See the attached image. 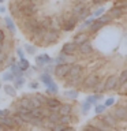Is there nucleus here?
Returning <instances> with one entry per match:
<instances>
[{"label":"nucleus","instance_id":"nucleus-38","mask_svg":"<svg viewBox=\"0 0 127 131\" xmlns=\"http://www.w3.org/2000/svg\"><path fill=\"white\" fill-rule=\"evenodd\" d=\"M66 56H67V55H64V53H63V55H60V56H57V57H56V63H57V64L66 63Z\"/></svg>","mask_w":127,"mask_h":131},{"label":"nucleus","instance_id":"nucleus-32","mask_svg":"<svg viewBox=\"0 0 127 131\" xmlns=\"http://www.w3.org/2000/svg\"><path fill=\"white\" fill-rule=\"evenodd\" d=\"M70 122H71V117H70V115H60V120H59V123L67 126Z\"/></svg>","mask_w":127,"mask_h":131},{"label":"nucleus","instance_id":"nucleus-11","mask_svg":"<svg viewBox=\"0 0 127 131\" xmlns=\"http://www.w3.org/2000/svg\"><path fill=\"white\" fill-rule=\"evenodd\" d=\"M113 116L116 119H119V120H122V119H127V108H118V109H115Z\"/></svg>","mask_w":127,"mask_h":131},{"label":"nucleus","instance_id":"nucleus-52","mask_svg":"<svg viewBox=\"0 0 127 131\" xmlns=\"http://www.w3.org/2000/svg\"><path fill=\"white\" fill-rule=\"evenodd\" d=\"M34 0H22V3H33Z\"/></svg>","mask_w":127,"mask_h":131},{"label":"nucleus","instance_id":"nucleus-3","mask_svg":"<svg viewBox=\"0 0 127 131\" xmlns=\"http://www.w3.org/2000/svg\"><path fill=\"white\" fill-rule=\"evenodd\" d=\"M81 72H82V67L79 64H74L70 67L68 72H67V77L70 78V79H74V78L77 77H81Z\"/></svg>","mask_w":127,"mask_h":131},{"label":"nucleus","instance_id":"nucleus-16","mask_svg":"<svg viewBox=\"0 0 127 131\" xmlns=\"http://www.w3.org/2000/svg\"><path fill=\"white\" fill-rule=\"evenodd\" d=\"M59 113L60 115H70L71 113V105H68V104H63L59 106Z\"/></svg>","mask_w":127,"mask_h":131},{"label":"nucleus","instance_id":"nucleus-40","mask_svg":"<svg viewBox=\"0 0 127 131\" xmlns=\"http://www.w3.org/2000/svg\"><path fill=\"white\" fill-rule=\"evenodd\" d=\"M98 20H100V22H102V23L105 25V23H108L109 20H111V16H109V15H102L101 18L98 19Z\"/></svg>","mask_w":127,"mask_h":131},{"label":"nucleus","instance_id":"nucleus-4","mask_svg":"<svg viewBox=\"0 0 127 131\" xmlns=\"http://www.w3.org/2000/svg\"><path fill=\"white\" fill-rule=\"evenodd\" d=\"M0 124H2L4 128H14V127H15L14 119L10 117L8 115H6V116H2V117H0Z\"/></svg>","mask_w":127,"mask_h":131},{"label":"nucleus","instance_id":"nucleus-1","mask_svg":"<svg viewBox=\"0 0 127 131\" xmlns=\"http://www.w3.org/2000/svg\"><path fill=\"white\" fill-rule=\"evenodd\" d=\"M57 38H59V31H57L56 29H48V30L44 33L41 41L44 42V45H49V44L55 42Z\"/></svg>","mask_w":127,"mask_h":131},{"label":"nucleus","instance_id":"nucleus-13","mask_svg":"<svg viewBox=\"0 0 127 131\" xmlns=\"http://www.w3.org/2000/svg\"><path fill=\"white\" fill-rule=\"evenodd\" d=\"M11 72L14 74L15 77H22V70H20V67H19V63H12L11 66Z\"/></svg>","mask_w":127,"mask_h":131},{"label":"nucleus","instance_id":"nucleus-14","mask_svg":"<svg viewBox=\"0 0 127 131\" xmlns=\"http://www.w3.org/2000/svg\"><path fill=\"white\" fill-rule=\"evenodd\" d=\"M51 60H52V59H51V57H49L48 55H45V53H44V55L37 56V59H36V61H37V63H38L40 66H43V64H48Z\"/></svg>","mask_w":127,"mask_h":131},{"label":"nucleus","instance_id":"nucleus-34","mask_svg":"<svg viewBox=\"0 0 127 131\" xmlns=\"http://www.w3.org/2000/svg\"><path fill=\"white\" fill-rule=\"evenodd\" d=\"M40 23H41V26H43L44 29H51V19L49 18H45L43 20H40Z\"/></svg>","mask_w":127,"mask_h":131},{"label":"nucleus","instance_id":"nucleus-33","mask_svg":"<svg viewBox=\"0 0 127 131\" xmlns=\"http://www.w3.org/2000/svg\"><path fill=\"white\" fill-rule=\"evenodd\" d=\"M127 82V70H124L122 74H120V77H119V79H118V83H126Z\"/></svg>","mask_w":127,"mask_h":131},{"label":"nucleus","instance_id":"nucleus-18","mask_svg":"<svg viewBox=\"0 0 127 131\" xmlns=\"http://www.w3.org/2000/svg\"><path fill=\"white\" fill-rule=\"evenodd\" d=\"M4 92H6L8 96H11V97H15V94H16V89L14 88V86H11V85H4Z\"/></svg>","mask_w":127,"mask_h":131},{"label":"nucleus","instance_id":"nucleus-43","mask_svg":"<svg viewBox=\"0 0 127 131\" xmlns=\"http://www.w3.org/2000/svg\"><path fill=\"white\" fill-rule=\"evenodd\" d=\"M10 112H8V109H0V117L2 116H6V115H8Z\"/></svg>","mask_w":127,"mask_h":131},{"label":"nucleus","instance_id":"nucleus-29","mask_svg":"<svg viewBox=\"0 0 127 131\" xmlns=\"http://www.w3.org/2000/svg\"><path fill=\"white\" fill-rule=\"evenodd\" d=\"M19 67L22 71H26V70H29V67H30V63H29L25 57H22V59H20V63H19Z\"/></svg>","mask_w":127,"mask_h":131},{"label":"nucleus","instance_id":"nucleus-17","mask_svg":"<svg viewBox=\"0 0 127 131\" xmlns=\"http://www.w3.org/2000/svg\"><path fill=\"white\" fill-rule=\"evenodd\" d=\"M19 105L23 106V108H26V109H31V108H33V104H31L30 98H26V97H23L22 100H20Z\"/></svg>","mask_w":127,"mask_h":131},{"label":"nucleus","instance_id":"nucleus-58","mask_svg":"<svg viewBox=\"0 0 127 131\" xmlns=\"http://www.w3.org/2000/svg\"><path fill=\"white\" fill-rule=\"evenodd\" d=\"M104 2H105V0H104Z\"/></svg>","mask_w":127,"mask_h":131},{"label":"nucleus","instance_id":"nucleus-23","mask_svg":"<svg viewBox=\"0 0 127 131\" xmlns=\"http://www.w3.org/2000/svg\"><path fill=\"white\" fill-rule=\"evenodd\" d=\"M43 119H44V117H31L30 124L34 126V127H43V124H44Z\"/></svg>","mask_w":127,"mask_h":131},{"label":"nucleus","instance_id":"nucleus-54","mask_svg":"<svg viewBox=\"0 0 127 131\" xmlns=\"http://www.w3.org/2000/svg\"><path fill=\"white\" fill-rule=\"evenodd\" d=\"M2 51H3V44L0 42V52H2Z\"/></svg>","mask_w":127,"mask_h":131},{"label":"nucleus","instance_id":"nucleus-6","mask_svg":"<svg viewBox=\"0 0 127 131\" xmlns=\"http://www.w3.org/2000/svg\"><path fill=\"white\" fill-rule=\"evenodd\" d=\"M97 82H98V77H97V75H89V77L85 79L83 85H85L86 89H93L94 86H96Z\"/></svg>","mask_w":127,"mask_h":131},{"label":"nucleus","instance_id":"nucleus-2","mask_svg":"<svg viewBox=\"0 0 127 131\" xmlns=\"http://www.w3.org/2000/svg\"><path fill=\"white\" fill-rule=\"evenodd\" d=\"M70 67H71V66H70L68 63L57 64V67L55 68V74H56V77H59V78H64V77H67V72H68Z\"/></svg>","mask_w":127,"mask_h":131},{"label":"nucleus","instance_id":"nucleus-9","mask_svg":"<svg viewBox=\"0 0 127 131\" xmlns=\"http://www.w3.org/2000/svg\"><path fill=\"white\" fill-rule=\"evenodd\" d=\"M116 86H118V78L115 77V75H112V77H109L108 79H107L104 88H105L107 90H112V89L116 88Z\"/></svg>","mask_w":127,"mask_h":131},{"label":"nucleus","instance_id":"nucleus-31","mask_svg":"<svg viewBox=\"0 0 127 131\" xmlns=\"http://www.w3.org/2000/svg\"><path fill=\"white\" fill-rule=\"evenodd\" d=\"M12 119H14V123H15V126H19V127H22V126L25 124V122L22 120V117H20L18 113H15L14 116H12Z\"/></svg>","mask_w":127,"mask_h":131},{"label":"nucleus","instance_id":"nucleus-20","mask_svg":"<svg viewBox=\"0 0 127 131\" xmlns=\"http://www.w3.org/2000/svg\"><path fill=\"white\" fill-rule=\"evenodd\" d=\"M85 41H88V36L85 34V33H81V34H78L75 37V40H74V42L77 45H81L82 42H85Z\"/></svg>","mask_w":127,"mask_h":131},{"label":"nucleus","instance_id":"nucleus-35","mask_svg":"<svg viewBox=\"0 0 127 131\" xmlns=\"http://www.w3.org/2000/svg\"><path fill=\"white\" fill-rule=\"evenodd\" d=\"M25 49H26V52L29 53V55H34L36 51H37V49L33 47V45H30V44H26V45H25Z\"/></svg>","mask_w":127,"mask_h":131},{"label":"nucleus","instance_id":"nucleus-12","mask_svg":"<svg viewBox=\"0 0 127 131\" xmlns=\"http://www.w3.org/2000/svg\"><path fill=\"white\" fill-rule=\"evenodd\" d=\"M48 120L51 122V123H53V124L59 123V120H60V113L57 112V111H52V112L48 115Z\"/></svg>","mask_w":127,"mask_h":131},{"label":"nucleus","instance_id":"nucleus-24","mask_svg":"<svg viewBox=\"0 0 127 131\" xmlns=\"http://www.w3.org/2000/svg\"><path fill=\"white\" fill-rule=\"evenodd\" d=\"M122 14H123L122 8H118V7H115V8H112V10L109 11V16H111V18H118V16H120Z\"/></svg>","mask_w":127,"mask_h":131},{"label":"nucleus","instance_id":"nucleus-41","mask_svg":"<svg viewBox=\"0 0 127 131\" xmlns=\"http://www.w3.org/2000/svg\"><path fill=\"white\" fill-rule=\"evenodd\" d=\"M94 89H96V92H102L105 88H104V85L102 83H100V82H97L96 83V86H94Z\"/></svg>","mask_w":127,"mask_h":131},{"label":"nucleus","instance_id":"nucleus-26","mask_svg":"<svg viewBox=\"0 0 127 131\" xmlns=\"http://www.w3.org/2000/svg\"><path fill=\"white\" fill-rule=\"evenodd\" d=\"M30 115H31V117H44V113L41 112V108H31Z\"/></svg>","mask_w":127,"mask_h":131},{"label":"nucleus","instance_id":"nucleus-46","mask_svg":"<svg viewBox=\"0 0 127 131\" xmlns=\"http://www.w3.org/2000/svg\"><path fill=\"white\" fill-rule=\"evenodd\" d=\"M102 111H104V106H97V108H96V112L97 113H101Z\"/></svg>","mask_w":127,"mask_h":131},{"label":"nucleus","instance_id":"nucleus-10","mask_svg":"<svg viewBox=\"0 0 127 131\" xmlns=\"http://www.w3.org/2000/svg\"><path fill=\"white\" fill-rule=\"evenodd\" d=\"M92 51H93V48L89 41H85V42H82L79 45V52L82 55H89V53H92Z\"/></svg>","mask_w":127,"mask_h":131},{"label":"nucleus","instance_id":"nucleus-47","mask_svg":"<svg viewBox=\"0 0 127 131\" xmlns=\"http://www.w3.org/2000/svg\"><path fill=\"white\" fill-rule=\"evenodd\" d=\"M4 41V31L0 30V42H3Z\"/></svg>","mask_w":127,"mask_h":131},{"label":"nucleus","instance_id":"nucleus-45","mask_svg":"<svg viewBox=\"0 0 127 131\" xmlns=\"http://www.w3.org/2000/svg\"><path fill=\"white\" fill-rule=\"evenodd\" d=\"M6 59H7V56H6V55H4V53H3V52H0V64H2V63H3V61H4V60H6Z\"/></svg>","mask_w":127,"mask_h":131},{"label":"nucleus","instance_id":"nucleus-53","mask_svg":"<svg viewBox=\"0 0 127 131\" xmlns=\"http://www.w3.org/2000/svg\"><path fill=\"white\" fill-rule=\"evenodd\" d=\"M102 11H104V10H102V8H100V10H98V11L96 12V15H100V14H101V12H102Z\"/></svg>","mask_w":127,"mask_h":131},{"label":"nucleus","instance_id":"nucleus-57","mask_svg":"<svg viewBox=\"0 0 127 131\" xmlns=\"http://www.w3.org/2000/svg\"><path fill=\"white\" fill-rule=\"evenodd\" d=\"M0 89H2V83H0Z\"/></svg>","mask_w":127,"mask_h":131},{"label":"nucleus","instance_id":"nucleus-25","mask_svg":"<svg viewBox=\"0 0 127 131\" xmlns=\"http://www.w3.org/2000/svg\"><path fill=\"white\" fill-rule=\"evenodd\" d=\"M30 101H31V104H33V108H41V106L44 105V102L41 101L37 96H36V97H31Z\"/></svg>","mask_w":127,"mask_h":131},{"label":"nucleus","instance_id":"nucleus-7","mask_svg":"<svg viewBox=\"0 0 127 131\" xmlns=\"http://www.w3.org/2000/svg\"><path fill=\"white\" fill-rule=\"evenodd\" d=\"M45 104H47V105L49 106L51 112H52V111H57V112H59V106H60L59 100H56V98H47Z\"/></svg>","mask_w":127,"mask_h":131},{"label":"nucleus","instance_id":"nucleus-15","mask_svg":"<svg viewBox=\"0 0 127 131\" xmlns=\"http://www.w3.org/2000/svg\"><path fill=\"white\" fill-rule=\"evenodd\" d=\"M75 19H67L66 22L63 23V29L66 31H70V30H72L74 29V26H75Z\"/></svg>","mask_w":127,"mask_h":131},{"label":"nucleus","instance_id":"nucleus-8","mask_svg":"<svg viewBox=\"0 0 127 131\" xmlns=\"http://www.w3.org/2000/svg\"><path fill=\"white\" fill-rule=\"evenodd\" d=\"M101 122L104 123L107 127H115L116 126V117H115L113 115H105Z\"/></svg>","mask_w":127,"mask_h":131},{"label":"nucleus","instance_id":"nucleus-50","mask_svg":"<svg viewBox=\"0 0 127 131\" xmlns=\"http://www.w3.org/2000/svg\"><path fill=\"white\" fill-rule=\"evenodd\" d=\"M92 22H93V19H88V20L85 22V26H86V25H92Z\"/></svg>","mask_w":127,"mask_h":131},{"label":"nucleus","instance_id":"nucleus-36","mask_svg":"<svg viewBox=\"0 0 127 131\" xmlns=\"http://www.w3.org/2000/svg\"><path fill=\"white\" fill-rule=\"evenodd\" d=\"M14 78H15V75L12 74L11 71H8V72H6L3 75V79L4 81H7V82H10V81H14Z\"/></svg>","mask_w":127,"mask_h":131},{"label":"nucleus","instance_id":"nucleus-51","mask_svg":"<svg viewBox=\"0 0 127 131\" xmlns=\"http://www.w3.org/2000/svg\"><path fill=\"white\" fill-rule=\"evenodd\" d=\"M0 12H6V7L0 6Z\"/></svg>","mask_w":127,"mask_h":131},{"label":"nucleus","instance_id":"nucleus-49","mask_svg":"<svg viewBox=\"0 0 127 131\" xmlns=\"http://www.w3.org/2000/svg\"><path fill=\"white\" fill-rule=\"evenodd\" d=\"M102 2H104V0H93V3H94V4H101Z\"/></svg>","mask_w":127,"mask_h":131},{"label":"nucleus","instance_id":"nucleus-19","mask_svg":"<svg viewBox=\"0 0 127 131\" xmlns=\"http://www.w3.org/2000/svg\"><path fill=\"white\" fill-rule=\"evenodd\" d=\"M4 22H6L8 30H10L11 33H15V25H14V22H12V19L10 18V16H6V18H4Z\"/></svg>","mask_w":127,"mask_h":131},{"label":"nucleus","instance_id":"nucleus-21","mask_svg":"<svg viewBox=\"0 0 127 131\" xmlns=\"http://www.w3.org/2000/svg\"><path fill=\"white\" fill-rule=\"evenodd\" d=\"M102 26H104V23H102V22H100V20H96V22L93 20V22H92V25H90V30H92V31L94 33V31L100 30V29H101Z\"/></svg>","mask_w":127,"mask_h":131},{"label":"nucleus","instance_id":"nucleus-30","mask_svg":"<svg viewBox=\"0 0 127 131\" xmlns=\"http://www.w3.org/2000/svg\"><path fill=\"white\" fill-rule=\"evenodd\" d=\"M53 79H52V77L49 75L48 72H45V74H43V75H41V82H43V83H45V85H48V83H51Z\"/></svg>","mask_w":127,"mask_h":131},{"label":"nucleus","instance_id":"nucleus-42","mask_svg":"<svg viewBox=\"0 0 127 131\" xmlns=\"http://www.w3.org/2000/svg\"><path fill=\"white\" fill-rule=\"evenodd\" d=\"M29 88L30 89H37L38 88V83H37V82H30V83H29Z\"/></svg>","mask_w":127,"mask_h":131},{"label":"nucleus","instance_id":"nucleus-5","mask_svg":"<svg viewBox=\"0 0 127 131\" xmlns=\"http://www.w3.org/2000/svg\"><path fill=\"white\" fill-rule=\"evenodd\" d=\"M77 47L78 45L75 42H67V44L63 45V48H61V53H64V55H72V53L77 51Z\"/></svg>","mask_w":127,"mask_h":131},{"label":"nucleus","instance_id":"nucleus-37","mask_svg":"<svg viewBox=\"0 0 127 131\" xmlns=\"http://www.w3.org/2000/svg\"><path fill=\"white\" fill-rule=\"evenodd\" d=\"M66 96L70 97V98H77L78 93L75 92V90H68V92H66Z\"/></svg>","mask_w":127,"mask_h":131},{"label":"nucleus","instance_id":"nucleus-48","mask_svg":"<svg viewBox=\"0 0 127 131\" xmlns=\"http://www.w3.org/2000/svg\"><path fill=\"white\" fill-rule=\"evenodd\" d=\"M88 109H89V102H86V104L83 105V112L86 113V112H88Z\"/></svg>","mask_w":127,"mask_h":131},{"label":"nucleus","instance_id":"nucleus-56","mask_svg":"<svg viewBox=\"0 0 127 131\" xmlns=\"http://www.w3.org/2000/svg\"><path fill=\"white\" fill-rule=\"evenodd\" d=\"M3 2H4V0H0V3H3Z\"/></svg>","mask_w":127,"mask_h":131},{"label":"nucleus","instance_id":"nucleus-22","mask_svg":"<svg viewBox=\"0 0 127 131\" xmlns=\"http://www.w3.org/2000/svg\"><path fill=\"white\" fill-rule=\"evenodd\" d=\"M83 10H85V4H82V3H78L77 6L74 7V11H72V12H74V15H75L77 18H78V16L81 15V12L83 11Z\"/></svg>","mask_w":127,"mask_h":131},{"label":"nucleus","instance_id":"nucleus-44","mask_svg":"<svg viewBox=\"0 0 127 131\" xmlns=\"http://www.w3.org/2000/svg\"><path fill=\"white\" fill-rule=\"evenodd\" d=\"M16 53H18V56L20 57V59H22V57H25V55H23V51H22L20 48H18V49H16Z\"/></svg>","mask_w":127,"mask_h":131},{"label":"nucleus","instance_id":"nucleus-27","mask_svg":"<svg viewBox=\"0 0 127 131\" xmlns=\"http://www.w3.org/2000/svg\"><path fill=\"white\" fill-rule=\"evenodd\" d=\"M10 8H11V14L12 15H19L20 14V6L19 4H16V3H11V6H10Z\"/></svg>","mask_w":127,"mask_h":131},{"label":"nucleus","instance_id":"nucleus-55","mask_svg":"<svg viewBox=\"0 0 127 131\" xmlns=\"http://www.w3.org/2000/svg\"><path fill=\"white\" fill-rule=\"evenodd\" d=\"M3 128H4V127H3V126H2V124H0V131H2V130H3Z\"/></svg>","mask_w":127,"mask_h":131},{"label":"nucleus","instance_id":"nucleus-39","mask_svg":"<svg viewBox=\"0 0 127 131\" xmlns=\"http://www.w3.org/2000/svg\"><path fill=\"white\" fill-rule=\"evenodd\" d=\"M52 128L55 130V131H60V130H66V128H67V126H66V124H61V123H60V124H55Z\"/></svg>","mask_w":127,"mask_h":131},{"label":"nucleus","instance_id":"nucleus-28","mask_svg":"<svg viewBox=\"0 0 127 131\" xmlns=\"http://www.w3.org/2000/svg\"><path fill=\"white\" fill-rule=\"evenodd\" d=\"M47 92H48V93H52V94L57 93V86H56V83H55L53 81L51 82V83L47 85Z\"/></svg>","mask_w":127,"mask_h":131}]
</instances>
